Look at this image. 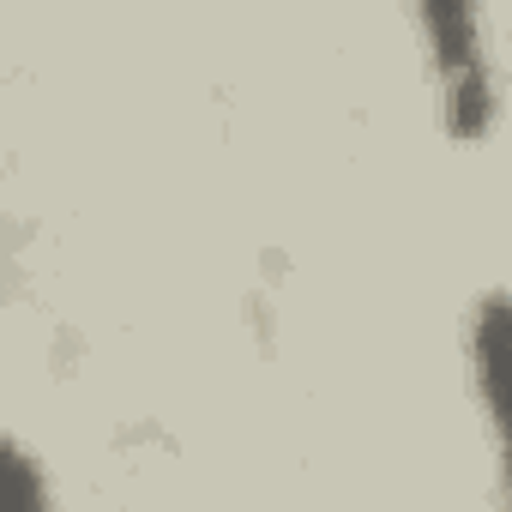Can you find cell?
I'll use <instances>...</instances> for the list:
<instances>
[{
    "label": "cell",
    "instance_id": "6da1fadb",
    "mask_svg": "<svg viewBox=\"0 0 512 512\" xmlns=\"http://www.w3.org/2000/svg\"><path fill=\"white\" fill-rule=\"evenodd\" d=\"M0 512H43V482H37V464L0 440Z\"/></svg>",
    "mask_w": 512,
    "mask_h": 512
}]
</instances>
